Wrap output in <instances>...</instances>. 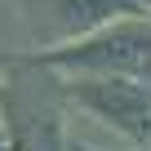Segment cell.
Returning a JSON list of instances; mask_svg holds the SVG:
<instances>
[{"label":"cell","instance_id":"obj_4","mask_svg":"<svg viewBox=\"0 0 151 151\" xmlns=\"http://www.w3.org/2000/svg\"><path fill=\"white\" fill-rule=\"evenodd\" d=\"M45 5L58 9V22L67 31H89V27H98L116 14H138L142 9L138 0H45Z\"/></svg>","mask_w":151,"mask_h":151},{"label":"cell","instance_id":"obj_3","mask_svg":"<svg viewBox=\"0 0 151 151\" xmlns=\"http://www.w3.org/2000/svg\"><path fill=\"white\" fill-rule=\"evenodd\" d=\"M9 138H14V151H67L62 147V133H58V116L31 111V107H18L14 111Z\"/></svg>","mask_w":151,"mask_h":151},{"label":"cell","instance_id":"obj_2","mask_svg":"<svg viewBox=\"0 0 151 151\" xmlns=\"http://www.w3.org/2000/svg\"><path fill=\"white\" fill-rule=\"evenodd\" d=\"M71 93L102 120L129 129L138 142H151V89L138 85L133 76H93V80L71 85Z\"/></svg>","mask_w":151,"mask_h":151},{"label":"cell","instance_id":"obj_5","mask_svg":"<svg viewBox=\"0 0 151 151\" xmlns=\"http://www.w3.org/2000/svg\"><path fill=\"white\" fill-rule=\"evenodd\" d=\"M67 151H89V147H67Z\"/></svg>","mask_w":151,"mask_h":151},{"label":"cell","instance_id":"obj_1","mask_svg":"<svg viewBox=\"0 0 151 151\" xmlns=\"http://www.w3.org/2000/svg\"><path fill=\"white\" fill-rule=\"evenodd\" d=\"M40 67H76V71H107V76H142L151 71V22H120L102 36H89L71 49L36 53Z\"/></svg>","mask_w":151,"mask_h":151}]
</instances>
